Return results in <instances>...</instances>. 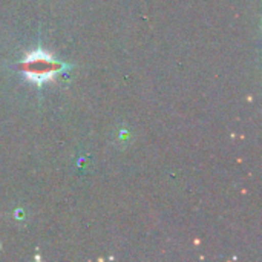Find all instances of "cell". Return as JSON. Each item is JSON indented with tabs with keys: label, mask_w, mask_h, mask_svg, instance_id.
<instances>
[{
	"label": "cell",
	"mask_w": 262,
	"mask_h": 262,
	"mask_svg": "<svg viewBox=\"0 0 262 262\" xmlns=\"http://www.w3.org/2000/svg\"><path fill=\"white\" fill-rule=\"evenodd\" d=\"M21 68L26 72V75L29 77V80L37 81V83H43V81L54 78V75L60 72L61 64L54 61L51 54L43 52V51H37V52H31L26 57Z\"/></svg>",
	"instance_id": "obj_1"
}]
</instances>
